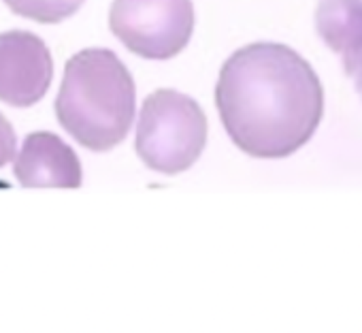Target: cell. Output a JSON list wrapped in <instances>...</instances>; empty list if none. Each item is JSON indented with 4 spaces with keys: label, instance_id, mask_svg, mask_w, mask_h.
<instances>
[{
    "label": "cell",
    "instance_id": "8992f818",
    "mask_svg": "<svg viewBox=\"0 0 362 333\" xmlns=\"http://www.w3.org/2000/svg\"><path fill=\"white\" fill-rule=\"evenodd\" d=\"M13 160V174L26 188L81 186V162L77 154L54 132H30Z\"/></svg>",
    "mask_w": 362,
    "mask_h": 333
},
{
    "label": "cell",
    "instance_id": "3957f363",
    "mask_svg": "<svg viewBox=\"0 0 362 333\" xmlns=\"http://www.w3.org/2000/svg\"><path fill=\"white\" fill-rule=\"evenodd\" d=\"M207 143V118L201 105L177 90H156L139 113L136 154L149 169L177 176L190 169Z\"/></svg>",
    "mask_w": 362,
    "mask_h": 333
},
{
    "label": "cell",
    "instance_id": "5b68a950",
    "mask_svg": "<svg viewBox=\"0 0 362 333\" xmlns=\"http://www.w3.org/2000/svg\"><path fill=\"white\" fill-rule=\"evenodd\" d=\"M54 60L33 33L9 30L0 35V101L13 107H30L49 90Z\"/></svg>",
    "mask_w": 362,
    "mask_h": 333
},
{
    "label": "cell",
    "instance_id": "6da1fadb",
    "mask_svg": "<svg viewBox=\"0 0 362 333\" xmlns=\"http://www.w3.org/2000/svg\"><path fill=\"white\" fill-rule=\"evenodd\" d=\"M216 105L228 137L254 158H286L317 130L324 90L311 64L281 43H252L222 67Z\"/></svg>",
    "mask_w": 362,
    "mask_h": 333
},
{
    "label": "cell",
    "instance_id": "ba28073f",
    "mask_svg": "<svg viewBox=\"0 0 362 333\" xmlns=\"http://www.w3.org/2000/svg\"><path fill=\"white\" fill-rule=\"evenodd\" d=\"M5 5L22 18L41 24H58L71 18L83 0H5Z\"/></svg>",
    "mask_w": 362,
    "mask_h": 333
},
{
    "label": "cell",
    "instance_id": "52a82bcc",
    "mask_svg": "<svg viewBox=\"0 0 362 333\" xmlns=\"http://www.w3.org/2000/svg\"><path fill=\"white\" fill-rule=\"evenodd\" d=\"M315 28L362 96V0H320Z\"/></svg>",
    "mask_w": 362,
    "mask_h": 333
},
{
    "label": "cell",
    "instance_id": "277c9868",
    "mask_svg": "<svg viewBox=\"0 0 362 333\" xmlns=\"http://www.w3.org/2000/svg\"><path fill=\"white\" fill-rule=\"evenodd\" d=\"M111 33L136 56L168 60L190 43L192 0H113Z\"/></svg>",
    "mask_w": 362,
    "mask_h": 333
},
{
    "label": "cell",
    "instance_id": "9c48e42d",
    "mask_svg": "<svg viewBox=\"0 0 362 333\" xmlns=\"http://www.w3.org/2000/svg\"><path fill=\"white\" fill-rule=\"evenodd\" d=\"M16 147H18L16 130L9 124V120L3 113H0V166L7 164L9 160H13Z\"/></svg>",
    "mask_w": 362,
    "mask_h": 333
},
{
    "label": "cell",
    "instance_id": "7a4b0ae2",
    "mask_svg": "<svg viewBox=\"0 0 362 333\" xmlns=\"http://www.w3.org/2000/svg\"><path fill=\"white\" fill-rule=\"evenodd\" d=\"M134 111V79L115 52L92 47L66 62L56 115L83 147L107 152L122 143L132 126Z\"/></svg>",
    "mask_w": 362,
    "mask_h": 333
}]
</instances>
